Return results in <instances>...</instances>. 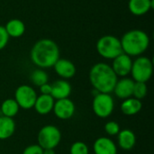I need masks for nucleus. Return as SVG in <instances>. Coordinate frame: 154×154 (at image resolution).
<instances>
[{"mask_svg":"<svg viewBox=\"0 0 154 154\" xmlns=\"http://www.w3.org/2000/svg\"><path fill=\"white\" fill-rule=\"evenodd\" d=\"M42 152L43 149L39 144H32L26 147L23 150V154H42Z\"/></svg>","mask_w":154,"mask_h":154,"instance_id":"nucleus-27","label":"nucleus"},{"mask_svg":"<svg viewBox=\"0 0 154 154\" xmlns=\"http://www.w3.org/2000/svg\"><path fill=\"white\" fill-rule=\"evenodd\" d=\"M134 81L129 78H124L120 80H117L114 92L116 96L121 99H126L133 96Z\"/></svg>","mask_w":154,"mask_h":154,"instance_id":"nucleus-11","label":"nucleus"},{"mask_svg":"<svg viewBox=\"0 0 154 154\" xmlns=\"http://www.w3.org/2000/svg\"><path fill=\"white\" fill-rule=\"evenodd\" d=\"M15 131V123L13 118L4 116H0V140L11 137Z\"/></svg>","mask_w":154,"mask_h":154,"instance_id":"nucleus-19","label":"nucleus"},{"mask_svg":"<svg viewBox=\"0 0 154 154\" xmlns=\"http://www.w3.org/2000/svg\"><path fill=\"white\" fill-rule=\"evenodd\" d=\"M37 95L35 90L28 85L20 86L14 93V100L18 104L19 107L23 109H30L33 107Z\"/></svg>","mask_w":154,"mask_h":154,"instance_id":"nucleus-8","label":"nucleus"},{"mask_svg":"<svg viewBox=\"0 0 154 154\" xmlns=\"http://www.w3.org/2000/svg\"><path fill=\"white\" fill-rule=\"evenodd\" d=\"M31 81L37 87H41L43 84H46L48 82V74L42 69H37L32 71V73L30 76Z\"/></svg>","mask_w":154,"mask_h":154,"instance_id":"nucleus-22","label":"nucleus"},{"mask_svg":"<svg viewBox=\"0 0 154 154\" xmlns=\"http://www.w3.org/2000/svg\"><path fill=\"white\" fill-rule=\"evenodd\" d=\"M154 7V0H129L128 8L131 14L136 16L146 14Z\"/></svg>","mask_w":154,"mask_h":154,"instance_id":"nucleus-13","label":"nucleus"},{"mask_svg":"<svg viewBox=\"0 0 154 154\" xmlns=\"http://www.w3.org/2000/svg\"><path fill=\"white\" fill-rule=\"evenodd\" d=\"M30 57L37 67L42 69L51 68L60 59V49L53 40L41 39L33 44Z\"/></svg>","mask_w":154,"mask_h":154,"instance_id":"nucleus-1","label":"nucleus"},{"mask_svg":"<svg viewBox=\"0 0 154 154\" xmlns=\"http://www.w3.org/2000/svg\"><path fill=\"white\" fill-rule=\"evenodd\" d=\"M153 72V65L148 57L140 56L133 61L131 74L134 82L146 83L152 77Z\"/></svg>","mask_w":154,"mask_h":154,"instance_id":"nucleus-5","label":"nucleus"},{"mask_svg":"<svg viewBox=\"0 0 154 154\" xmlns=\"http://www.w3.org/2000/svg\"><path fill=\"white\" fill-rule=\"evenodd\" d=\"M71 93L70 84L64 79H60L51 84V96L54 99H63L68 98Z\"/></svg>","mask_w":154,"mask_h":154,"instance_id":"nucleus-15","label":"nucleus"},{"mask_svg":"<svg viewBox=\"0 0 154 154\" xmlns=\"http://www.w3.org/2000/svg\"><path fill=\"white\" fill-rule=\"evenodd\" d=\"M142 106L143 105L141 100L134 97H129L125 99V101L122 103L121 111L126 116H134L141 111Z\"/></svg>","mask_w":154,"mask_h":154,"instance_id":"nucleus-20","label":"nucleus"},{"mask_svg":"<svg viewBox=\"0 0 154 154\" xmlns=\"http://www.w3.org/2000/svg\"><path fill=\"white\" fill-rule=\"evenodd\" d=\"M110 65L99 62L95 64L89 71V80L94 89L99 93L109 94L113 92L118 80Z\"/></svg>","mask_w":154,"mask_h":154,"instance_id":"nucleus-2","label":"nucleus"},{"mask_svg":"<svg viewBox=\"0 0 154 154\" xmlns=\"http://www.w3.org/2000/svg\"><path fill=\"white\" fill-rule=\"evenodd\" d=\"M9 36L5 29V26L0 25V51L3 50L8 43Z\"/></svg>","mask_w":154,"mask_h":154,"instance_id":"nucleus-26","label":"nucleus"},{"mask_svg":"<svg viewBox=\"0 0 154 154\" xmlns=\"http://www.w3.org/2000/svg\"><path fill=\"white\" fill-rule=\"evenodd\" d=\"M42 154H55L54 149H44Z\"/></svg>","mask_w":154,"mask_h":154,"instance_id":"nucleus-29","label":"nucleus"},{"mask_svg":"<svg viewBox=\"0 0 154 154\" xmlns=\"http://www.w3.org/2000/svg\"><path fill=\"white\" fill-rule=\"evenodd\" d=\"M52 110L58 118L61 120H67L73 116L75 113V105L69 98L59 99L54 103Z\"/></svg>","mask_w":154,"mask_h":154,"instance_id":"nucleus-10","label":"nucleus"},{"mask_svg":"<svg viewBox=\"0 0 154 154\" xmlns=\"http://www.w3.org/2000/svg\"><path fill=\"white\" fill-rule=\"evenodd\" d=\"M147 85L144 82H134V91L133 96L134 98H137L139 100L144 98L147 95Z\"/></svg>","mask_w":154,"mask_h":154,"instance_id":"nucleus-23","label":"nucleus"},{"mask_svg":"<svg viewBox=\"0 0 154 154\" xmlns=\"http://www.w3.org/2000/svg\"><path fill=\"white\" fill-rule=\"evenodd\" d=\"M61 140L60 131L54 125L43 126L38 134V143L44 149H54Z\"/></svg>","mask_w":154,"mask_h":154,"instance_id":"nucleus-6","label":"nucleus"},{"mask_svg":"<svg viewBox=\"0 0 154 154\" xmlns=\"http://www.w3.org/2000/svg\"><path fill=\"white\" fill-rule=\"evenodd\" d=\"M114 106V99L109 94L98 93L94 96L92 107L95 115H97L98 117H108L113 113Z\"/></svg>","mask_w":154,"mask_h":154,"instance_id":"nucleus-7","label":"nucleus"},{"mask_svg":"<svg viewBox=\"0 0 154 154\" xmlns=\"http://www.w3.org/2000/svg\"><path fill=\"white\" fill-rule=\"evenodd\" d=\"M5 29L9 36L12 38H19L21 36L23 35L24 32H25V24L23 23V22L20 19H11L9 20L5 26Z\"/></svg>","mask_w":154,"mask_h":154,"instance_id":"nucleus-17","label":"nucleus"},{"mask_svg":"<svg viewBox=\"0 0 154 154\" xmlns=\"http://www.w3.org/2000/svg\"><path fill=\"white\" fill-rule=\"evenodd\" d=\"M54 103V98L51 95H41L37 97L33 107L38 114L47 115L52 111Z\"/></svg>","mask_w":154,"mask_h":154,"instance_id":"nucleus-16","label":"nucleus"},{"mask_svg":"<svg viewBox=\"0 0 154 154\" xmlns=\"http://www.w3.org/2000/svg\"><path fill=\"white\" fill-rule=\"evenodd\" d=\"M70 154H88V147L82 142H76L70 147Z\"/></svg>","mask_w":154,"mask_h":154,"instance_id":"nucleus-24","label":"nucleus"},{"mask_svg":"<svg viewBox=\"0 0 154 154\" xmlns=\"http://www.w3.org/2000/svg\"><path fill=\"white\" fill-rule=\"evenodd\" d=\"M123 52L130 57L140 56L147 51L150 45L149 35L139 29L125 32L120 39Z\"/></svg>","mask_w":154,"mask_h":154,"instance_id":"nucleus-3","label":"nucleus"},{"mask_svg":"<svg viewBox=\"0 0 154 154\" xmlns=\"http://www.w3.org/2000/svg\"><path fill=\"white\" fill-rule=\"evenodd\" d=\"M105 131L106 132V134L108 135L114 136L119 134L120 132V126L119 125L115 122V121H109L105 125Z\"/></svg>","mask_w":154,"mask_h":154,"instance_id":"nucleus-25","label":"nucleus"},{"mask_svg":"<svg viewBox=\"0 0 154 154\" xmlns=\"http://www.w3.org/2000/svg\"><path fill=\"white\" fill-rule=\"evenodd\" d=\"M40 90L42 95H51V85L46 83L40 87Z\"/></svg>","mask_w":154,"mask_h":154,"instance_id":"nucleus-28","label":"nucleus"},{"mask_svg":"<svg viewBox=\"0 0 154 154\" xmlns=\"http://www.w3.org/2000/svg\"><path fill=\"white\" fill-rule=\"evenodd\" d=\"M55 72L63 79H70L76 74V67L67 59H59L53 65Z\"/></svg>","mask_w":154,"mask_h":154,"instance_id":"nucleus-12","label":"nucleus"},{"mask_svg":"<svg viewBox=\"0 0 154 154\" xmlns=\"http://www.w3.org/2000/svg\"><path fill=\"white\" fill-rule=\"evenodd\" d=\"M96 47L98 54L107 60H114L123 53L120 39L111 34H106L99 38Z\"/></svg>","mask_w":154,"mask_h":154,"instance_id":"nucleus-4","label":"nucleus"},{"mask_svg":"<svg viewBox=\"0 0 154 154\" xmlns=\"http://www.w3.org/2000/svg\"><path fill=\"white\" fill-rule=\"evenodd\" d=\"M18 111H19L18 104L16 103V101L14 99H11V98L5 100L3 102V104L1 106V109H0L2 116L10 117V118L16 116Z\"/></svg>","mask_w":154,"mask_h":154,"instance_id":"nucleus-21","label":"nucleus"},{"mask_svg":"<svg viewBox=\"0 0 154 154\" xmlns=\"http://www.w3.org/2000/svg\"><path fill=\"white\" fill-rule=\"evenodd\" d=\"M136 143V137L133 131L125 129L118 134V144L121 149L129 151L134 148Z\"/></svg>","mask_w":154,"mask_h":154,"instance_id":"nucleus-18","label":"nucleus"},{"mask_svg":"<svg viewBox=\"0 0 154 154\" xmlns=\"http://www.w3.org/2000/svg\"><path fill=\"white\" fill-rule=\"evenodd\" d=\"M132 65V58L123 52L113 60V64L111 68L117 77H125L131 73Z\"/></svg>","mask_w":154,"mask_h":154,"instance_id":"nucleus-9","label":"nucleus"},{"mask_svg":"<svg viewBox=\"0 0 154 154\" xmlns=\"http://www.w3.org/2000/svg\"><path fill=\"white\" fill-rule=\"evenodd\" d=\"M95 154H116L117 147L116 143L107 137H100L96 140L93 145Z\"/></svg>","mask_w":154,"mask_h":154,"instance_id":"nucleus-14","label":"nucleus"}]
</instances>
